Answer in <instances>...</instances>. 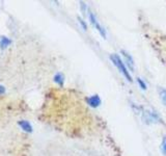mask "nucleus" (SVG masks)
<instances>
[{
  "instance_id": "obj_1",
  "label": "nucleus",
  "mask_w": 166,
  "mask_h": 156,
  "mask_svg": "<svg viewBox=\"0 0 166 156\" xmlns=\"http://www.w3.org/2000/svg\"><path fill=\"white\" fill-rule=\"evenodd\" d=\"M110 59H111L112 64H113L115 67L117 68V70L124 75V77L126 78L129 82H132L133 80H132L131 74H130V72L128 71V68L126 67L124 62H123V61L120 59V56H118L117 54H111L110 55Z\"/></svg>"
},
{
  "instance_id": "obj_2",
  "label": "nucleus",
  "mask_w": 166,
  "mask_h": 156,
  "mask_svg": "<svg viewBox=\"0 0 166 156\" xmlns=\"http://www.w3.org/2000/svg\"><path fill=\"white\" fill-rule=\"evenodd\" d=\"M88 17H90V21L91 25H93L94 27L99 31V34L102 35V38L106 39V37H107V34H106V30L102 27V26H101V24L99 23V21L97 20V18L94 15V13L90 11V13H88Z\"/></svg>"
},
{
  "instance_id": "obj_3",
  "label": "nucleus",
  "mask_w": 166,
  "mask_h": 156,
  "mask_svg": "<svg viewBox=\"0 0 166 156\" xmlns=\"http://www.w3.org/2000/svg\"><path fill=\"white\" fill-rule=\"evenodd\" d=\"M120 53L123 54L124 61H126L124 65H127V67H129V69H130L131 71H134V61H133L132 56L130 55L128 52H126L124 50H121Z\"/></svg>"
},
{
  "instance_id": "obj_4",
  "label": "nucleus",
  "mask_w": 166,
  "mask_h": 156,
  "mask_svg": "<svg viewBox=\"0 0 166 156\" xmlns=\"http://www.w3.org/2000/svg\"><path fill=\"white\" fill-rule=\"evenodd\" d=\"M86 101L91 107H98V106H100V104H101V99L98 95L91 96V97L87 98Z\"/></svg>"
},
{
  "instance_id": "obj_5",
  "label": "nucleus",
  "mask_w": 166,
  "mask_h": 156,
  "mask_svg": "<svg viewBox=\"0 0 166 156\" xmlns=\"http://www.w3.org/2000/svg\"><path fill=\"white\" fill-rule=\"evenodd\" d=\"M19 126L23 129L26 132H32V127L31 125L29 124L27 121H20L19 122Z\"/></svg>"
},
{
  "instance_id": "obj_6",
  "label": "nucleus",
  "mask_w": 166,
  "mask_h": 156,
  "mask_svg": "<svg viewBox=\"0 0 166 156\" xmlns=\"http://www.w3.org/2000/svg\"><path fill=\"white\" fill-rule=\"evenodd\" d=\"M159 95H160V98H161V101L163 102V104L166 106V89L163 88H160Z\"/></svg>"
},
{
  "instance_id": "obj_7",
  "label": "nucleus",
  "mask_w": 166,
  "mask_h": 156,
  "mask_svg": "<svg viewBox=\"0 0 166 156\" xmlns=\"http://www.w3.org/2000/svg\"><path fill=\"white\" fill-rule=\"evenodd\" d=\"M54 80H55L56 82H58V85H63V77H62L61 74H57V75H56V76L54 77Z\"/></svg>"
},
{
  "instance_id": "obj_8",
  "label": "nucleus",
  "mask_w": 166,
  "mask_h": 156,
  "mask_svg": "<svg viewBox=\"0 0 166 156\" xmlns=\"http://www.w3.org/2000/svg\"><path fill=\"white\" fill-rule=\"evenodd\" d=\"M161 149H162V153L166 156V136L163 137L162 145H161Z\"/></svg>"
},
{
  "instance_id": "obj_9",
  "label": "nucleus",
  "mask_w": 166,
  "mask_h": 156,
  "mask_svg": "<svg viewBox=\"0 0 166 156\" xmlns=\"http://www.w3.org/2000/svg\"><path fill=\"white\" fill-rule=\"evenodd\" d=\"M78 21H79L80 25L82 26V28L84 29V30H86V29H87V25H86V23H85V21L83 20L82 18H80V17H78Z\"/></svg>"
},
{
  "instance_id": "obj_10",
  "label": "nucleus",
  "mask_w": 166,
  "mask_h": 156,
  "mask_svg": "<svg viewBox=\"0 0 166 156\" xmlns=\"http://www.w3.org/2000/svg\"><path fill=\"white\" fill-rule=\"evenodd\" d=\"M137 82H138V85H139V86H140V88L142 89H144V91H145V89H146V85H145V83L143 82V81H142V79H141V78H137Z\"/></svg>"
},
{
  "instance_id": "obj_11",
  "label": "nucleus",
  "mask_w": 166,
  "mask_h": 156,
  "mask_svg": "<svg viewBox=\"0 0 166 156\" xmlns=\"http://www.w3.org/2000/svg\"><path fill=\"white\" fill-rule=\"evenodd\" d=\"M8 44H10V41H8L7 39H5L4 37H2L1 38V43H0V45H1L2 47H7Z\"/></svg>"
},
{
  "instance_id": "obj_12",
  "label": "nucleus",
  "mask_w": 166,
  "mask_h": 156,
  "mask_svg": "<svg viewBox=\"0 0 166 156\" xmlns=\"http://www.w3.org/2000/svg\"><path fill=\"white\" fill-rule=\"evenodd\" d=\"M0 93H4V88H3V86H0Z\"/></svg>"
}]
</instances>
